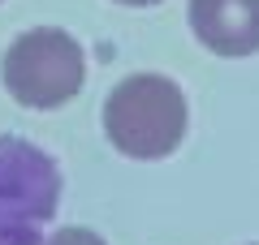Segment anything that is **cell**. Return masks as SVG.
<instances>
[{"mask_svg":"<svg viewBox=\"0 0 259 245\" xmlns=\"http://www.w3.org/2000/svg\"><path fill=\"white\" fill-rule=\"evenodd\" d=\"M56 207V159L26 138H0V245H44Z\"/></svg>","mask_w":259,"mask_h":245,"instance_id":"7a4b0ae2","label":"cell"},{"mask_svg":"<svg viewBox=\"0 0 259 245\" xmlns=\"http://www.w3.org/2000/svg\"><path fill=\"white\" fill-rule=\"evenodd\" d=\"M0 78H5L9 95L22 108L52 112V108H65L82 91L87 56H82L74 35H65L56 26H35L9 43Z\"/></svg>","mask_w":259,"mask_h":245,"instance_id":"3957f363","label":"cell"},{"mask_svg":"<svg viewBox=\"0 0 259 245\" xmlns=\"http://www.w3.org/2000/svg\"><path fill=\"white\" fill-rule=\"evenodd\" d=\"M190 30L216 56H255L259 0H190Z\"/></svg>","mask_w":259,"mask_h":245,"instance_id":"277c9868","label":"cell"},{"mask_svg":"<svg viewBox=\"0 0 259 245\" xmlns=\"http://www.w3.org/2000/svg\"><path fill=\"white\" fill-rule=\"evenodd\" d=\"M44 245H104V236L91 232V228H61V232H52Z\"/></svg>","mask_w":259,"mask_h":245,"instance_id":"5b68a950","label":"cell"},{"mask_svg":"<svg viewBox=\"0 0 259 245\" xmlns=\"http://www.w3.org/2000/svg\"><path fill=\"white\" fill-rule=\"evenodd\" d=\"M186 95L164 73H130L104 99V134L130 159H164L186 138Z\"/></svg>","mask_w":259,"mask_h":245,"instance_id":"6da1fadb","label":"cell"},{"mask_svg":"<svg viewBox=\"0 0 259 245\" xmlns=\"http://www.w3.org/2000/svg\"><path fill=\"white\" fill-rule=\"evenodd\" d=\"M117 5H134V9H147V5H160V0H117Z\"/></svg>","mask_w":259,"mask_h":245,"instance_id":"8992f818","label":"cell"}]
</instances>
